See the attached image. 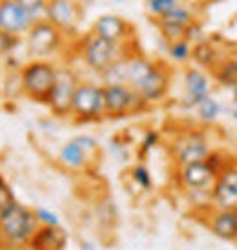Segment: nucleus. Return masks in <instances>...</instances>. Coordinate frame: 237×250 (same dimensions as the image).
Returning <instances> with one entry per match:
<instances>
[{"mask_svg": "<svg viewBox=\"0 0 237 250\" xmlns=\"http://www.w3.org/2000/svg\"><path fill=\"white\" fill-rule=\"evenodd\" d=\"M35 212L17 201L0 212V249L28 247L39 230Z\"/></svg>", "mask_w": 237, "mask_h": 250, "instance_id": "f257e3e1", "label": "nucleus"}, {"mask_svg": "<svg viewBox=\"0 0 237 250\" xmlns=\"http://www.w3.org/2000/svg\"><path fill=\"white\" fill-rule=\"evenodd\" d=\"M137 49L135 42L132 44H117V42L104 41L100 37L93 35L88 31L86 35L79 41V57L82 64L95 75L104 73L113 62H117L120 57Z\"/></svg>", "mask_w": 237, "mask_h": 250, "instance_id": "f03ea898", "label": "nucleus"}, {"mask_svg": "<svg viewBox=\"0 0 237 250\" xmlns=\"http://www.w3.org/2000/svg\"><path fill=\"white\" fill-rule=\"evenodd\" d=\"M59 64L46 59H29L20 66V84L22 95L33 103L46 104L49 91L53 88Z\"/></svg>", "mask_w": 237, "mask_h": 250, "instance_id": "7ed1b4c3", "label": "nucleus"}, {"mask_svg": "<svg viewBox=\"0 0 237 250\" xmlns=\"http://www.w3.org/2000/svg\"><path fill=\"white\" fill-rule=\"evenodd\" d=\"M66 39L59 28H55L51 22L46 19H40L33 24V28L22 39V44L26 48L29 59H46L49 61L51 57L60 55L66 46Z\"/></svg>", "mask_w": 237, "mask_h": 250, "instance_id": "20e7f679", "label": "nucleus"}, {"mask_svg": "<svg viewBox=\"0 0 237 250\" xmlns=\"http://www.w3.org/2000/svg\"><path fill=\"white\" fill-rule=\"evenodd\" d=\"M70 117L75 123H95L106 119L104 88L93 81H80L71 101Z\"/></svg>", "mask_w": 237, "mask_h": 250, "instance_id": "39448f33", "label": "nucleus"}, {"mask_svg": "<svg viewBox=\"0 0 237 250\" xmlns=\"http://www.w3.org/2000/svg\"><path fill=\"white\" fill-rule=\"evenodd\" d=\"M104 88L106 119H122L142 113L150 108L144 99L135 90L124 84H102Z\"/></svg>", "mask_w": 237, "mask_h": 250, "instance_id": "423d86ee", "label": "nucleus"}, {"mask_svg": "<svg viewBox=\"0 0 237 250\" xmlns=\"http://www.w3.org/2000/svg\"><path fill=\"white\" fill-rule=\"evenodd\" d=\"M80 81L82 79L77 73V70H73L68 64H62L57 68L55 83H53V88H51L49 97L46 101V106L51 110L55 117H70L71 101H73L75 90H77Z\"/></svg>", "mask_w": 237, "mask_h": 250, "instance_id": "0eeeda50", "label": "nucleus"}, {"mask_svg": "<svg viewBox=\"0 0 237 250\" xmlns=\"http://www.w3.org/2000/svg\"><path fill=\"white\" fill-rule=\"evenodd\" d=\"M99 150H100V146H99L95 137L79 135V137H73L71 141H68L60 148L59 161L64 168L79 172V170L88 168L95 161V157L99 155Z\"/></svg>", "mask_w": 237, "mask_h": 250, "instance_id": "6e6552de", "label": "nucleus"}, {"mask_svg": "<svg viewBox=\"0 0 237 250\" xmlns=\"http://www.w3.org/2000/svg\"><path fill=\"white\" fill-rule=\"evenodd\" d=\"M219 172H221V167H217L214 163L210 153L204 161H197L179 168V181L190 192H210Z\"/></svg>", "mask_w": 237, "mask_h": 250, "instance_id": "1a4fd4ad", "label": "nucleus"}, {"mask_svg": "<svg viewBox=\"0 0 237 250\" xmlns=\"http://www.w3.org/2000/svg\"><path fill=\"white\" fill-rule=\"evenodd\" d=\"M82 6L77 0H48L44 19L59 28L64 35H73L82 22Z\"/></svg>", "mask_w": 237, "mask_h": 250, "instance_id": "9d476101", "label": "nucleus"}, {"mask_svg": "<svg viewBox=\"0 0 237 250\" xmlns=\"http://www.w3.org/2000/svg\"><path fill=\"white\" fill-rule=\"evenodd\" d=\"M172 84V70L164 61H155V66L133 90L152 106L164 101Z\"/></svg>", "mask_w": 237, "mask_h": 250, "instance_id": "9b49d317", "label": "nucleus"}, {"mask_svg": "<svg viewBox=\"0 0 237 250\" xmlns=\"http://www.w3.org/2000/svg\"><path fill=\"white\" fill-rule=\"evenodd\" d=\"M172 153L177 163V167H186L197 161H204L212 150L206 137L201 132H186L181 133L172 145Z\"/></svg>", "mask_w": 237, "mask_h": 250, "instance_id": "f8f14e48", "label": "nucleus"}, {"mask_svg": "<svg viewBox=\"0 0 237 250\" xmlns=\"http://www.w3.org/2000/svg\"><path fill=\"white\" fill-rule=\"evenodd\" d=\"M93 35L100 37L104 41L117 42V44H132L135 42V28L133 24L122 19L120 15L106 13L95 19L90 29Z\"/></svg>", "mask_w": 237, "mask_h": 250, "instance_id": "ddd939ff", "label": "nucleus"}, {"mask_svg": "<svg viewBox=\"0 0 237 250\" xmlns=\"http://www.w3.org/2000/svg\"><path fill=\"white\" fill-rule=\"evenodd\" d=\"M37 19L20 7L15 0H0V31L24 39Z\"/></svg>", "mask_w": 237, "mask_h": 250, "instance_id": "4468645a", "label": "nucleus"}, {"mask_svg": "<svg viewBox=\"0 0 237 250\" xmlns=\"http://www.w3.org/2000/svg\"><path fill=\"white\" fill-rule=\"evenodd\" d=\"M184 97L181 99V106L184 110H196L206 97L212 95V83L206 71L201 68H186L184 70Z\"/></svg>", "mask_w": 237, "mask_h": 250, "instance_id": "2eb2a0df", "label": "nucleus"}, {"mask_svg": "<svg viewBox=\"0 0 237 250\" xmlns=\"http://www.w3.org/2000/svg\"><path fill=\"white\" fill-rule=\"evenodd\" d=\"M210 203L219 210H234L237 205V168L223 167L210 190Z\"/></svg>", "mask_w": 237, "mask_h": 250, "instance_id": "dca6fc26", "label": "nucleus"}, {"mask_svg": "<svg viewBox=\"0 0 237 250\" xmlns=\"http://www.w3.org/2000/svg\"><path fill=\"white\" fill-rule=\"evenodd\" d=\"M68 236L60 227H39L28 247L33 250H64Z\"/></svg>", "mask_w": 237, "mask_h": 250, "instance_id": "f3484780", "label": "nucleus"}, {"mask_svg": "<svg viewBox=\"0 0 237 250\" xmlns=\"http://www.w3.org/2000/svg\"><path fill=\"white\" fill-rule=\"evenodd\" d=\"M224 59L228 57H221L217 51V44H214L212 41L206 39H199L197 42H194L192 46V61L197 64V68L201 70H214L217 64L223 62Z\"/></svg>", "mask_w": 237, "mask_h": 250, "instance_id": "a211bd4d", "label": "nucleus"}, {"mask_svg": "<svg viewBox=\"0 0 237 250\" xmlns=\"http://www.w3.org/2000/svg\"><path fill=\"white\" fill-rule=\"evenodd\" d=\"M210 230L221 239H237V217L234 210H217L210 217Z\"/></svg>", "mask_w": 237, "mask_h": 250, "instance_id": "6ab92c4d", "label": "nucleus"}, {"mask_svg": "<svg viewBox=\"0 0 237 250\" xmlns=\"http://www.w3.org/2000/svg\"><path fill=\"white\" fill-rule=\"evenodd\" d=\"M154 22H160V24H172V26H181V28H188L194 22H197L196 11L186 4H179L175 6L172 11H168L166 15H162L159 19H155Z\"/></svg>", "mask_w": 237, "mask_h": 250, "instance_id": "aec40b11", "label": "nucleus"}, {"mask_svg": "<svg viewBox=\"0 0 237 250\" xmlns=\"http://www.w3.org/2000/svg\"><path fill=\"white\" fill-rule=\"evenodd\" d=\"M192 42L190 41H177L166 44V57L175 64H188L192 61Z\"/></svg>", "mask_w": 237, "mask_h": 250, "instance_id": "412c9836", "label": "nucleus"}, {"mask_svg": "<svg viewBox=\"0 0 237 250\" xmlns=\"http://www.w3.org/2000/svg\"><path fill=\"white\" fill-rule=\"evenodd\" d=\"M196 111H197V115H199V119H201L202 123L210 125V123L217 121V117L221 115L223 106H221V103H219V101H216V99L210 95V97H206L201 104L197 106Z\"/></svg>", "mask_w": 237, "mask_h": 250, "instance_id": "4be33fe9", "label": "nucleus"}, {"mask_svg": "<svg viewBox=\"0 0 237 250\" xmlns=\"http://www.w3.org/2000/svg\"><path fill=\"white\" fill-rule=\"evenodd\" d=\"M181 2L182 0H150V2H146V11L152 17V21H155L162 15H166L168 11H172Z\"/></svg>", "mask_w": 237, "mask_h": 250, "instance_id": "5701e85b", "label": "nucleus"}, {"mask_svg": "<svg viewBox=\"0 0 237 250\" xmlns=\"http://www.w3.org/2000/svg\"><path fill=\"white\" fill-rule=\"evenodd\" d=\"M132 179L137 183V187L142 188V190H152L154 187V179H152V174H150V170H148L142 163L139 165H135L132 168Z\"/></svg>", "mask_w": 237, "mask_h": 250, "instance_id": "b1692460", "label": "nucleus"}, {"mask_svg": "<svg viewBox=\"0 0 237 250\" xmlns=\"http://www.w3.org/2000/svg\"><path fill=\"white\" fill-rule=\"evenodd\" d=\"M20 46H22V39L0 31V59L7 55H13Z\"/></svg>", "mask_w": 237, "mask_h": 250, "instance_id": "393cba45", "label": "nucleus"}, {"mask_svg": "<svg viewBox=\"0 0 237 250\" xmlns=\"http://www.w3.org/2000/svg\"><path fill=\"white\" fill-rule=\"evenodd\" d=\"M20 7H24L29 15H33L37 21L44 19V11L48 6V0H15Z\"/></svg>", "mask_w": 237, "mask_h": 250, "instance_id": "a878e982", "label": "nucleus"}, {"mask_svg": "<svg viewBox=\"0 0 237 250\" xmlns=\"http://www.w3.org/2000/svg\"><path fill=\"white\" fill-rule=\"evenodd\" d=\"M159 141H160V135H159L157 130H148V132H144L142 141H140V146H139L140 157H142V155H146L148 152H152L155 146L159 145Z\"/></svg>", "mask_w": 237, "mask_h": 250, "instance_id": "bb28decb", "label": "nucleus"}, {"mask_svg": "<svg viewBox=\"0 0 237 250\" xmlns=\"http://www.w3.org/2000/svg\"><path fill=\"white\" fill-rule=\"evenodd\" d=\"M33 212H35L37 221H39L40 227H59V217H57V214L42 208V207H37Z\"/></svg>", "mask_w": 237, "mask_h": 250, "instance_id": "cd10ccee", "label": "nucleus"}, {"mask_svg": "<svg viewBox=\"0 0 237 250\" xmlns=\"http://www.w3.org/2000/svg\"><path fill=\"white\" fill-rule=\"evenodd\" d=\"M13 203H17V197H15V194H13V188L4 181V183L0 185V212L9 208Z\"/></svg>", "mask_w": 237, "mask_h": 250, "instance_id": "c85d7f7f", "label": "nucleus"}, {"mask_svg": "<svg viewBox=\"0 0 237 250\" xmlns=\"http://www.w3.org/2000/svg\"><path fill=\"white\" fill-rule=\"evenodd\" d=\"M230 62H232V66H234L236 73H237V51H234V53L230 55Z\"/></svg>", "mask_w": 237, "mask_h": 250, "instance_id": "c756f323", "label": "nucleus"}, {"mask_svg": "<svg viewBox=\"0 0 237 250\" xmlns=\"http://www.w3.org/2000/svg\"><path fill=\"white\" fill-rule=\"evenodd\" d=\"M232 95H234V101H236V104H237V83L232 86Z\"/></svg>", "mask_w": 237, "mask_h": 250, "instance_id": "7c9ffc66", "label": "nucleus"}, {"mask_svg": "<svg viewBox=\"0 0 237 250\" xmlns=\"http://www.w3.org/2000/svg\"><path fill=\"white\" fill-rule=\"evenodd\" d=\"M82 250H95L91 243H82Z\"/></svg>", "mask_w": 237, "mask_h": 250, "instance_id": "2f4dec72", "label": "nucleus"}, {"mask_svg": "<svg viewBox=\"0 0 237 250\" xmlns=\"http://www.w3.org/2000/svg\"><path fill=\"white\" fill-rule=\"evenodd\" d=\"M113 4H124V2H130V0H110Z\"/></svg>", "mask_w": 237, "mask_h": 250, "instance_id": "473e14b6", "label": "nucleus"}, {"mask_svg": "<svg viewBox=\"0 0 237 250\" xmlns=\"http://www.w3.org/2000/svg\"><path fill=\"white\" fill-rule=\"evenodd\" d=\"M232 117H234V119H236V121H237V106H236V108H234V111H232Z\"/></svg>", "mask_w": 237, "mask_h": 250, "instance_id": "72a5a7b5", "label": "nucleus"}, {"mask_svg": "<svg viewBox=\"0 0 237 250\" xmlns=\"http://www.w3.org/2000/svg\"><path fill=\"white\" fill-rule=\"evenodd\" d=\"M234 214H236V217H237V205H236V208H234Z\"/></svg>", "mask_w": 237, "mask_h": 250, "instance_id": "f704fd0d", "label": "nucleus"}, {"mask_svg": "<svg viewBox=\"0 0 237 250\" xmlns=\"http://www.w3.org/2000/svg\"><path fill=\"white\" fill-rule=\"evenodd\" d=\"M2 183H4V177H2V175H0V185H2Z\"/></svg>", "mask_w": 237, "mask_h": 250, "instance_id": "c9c22d12", "label": "nucleus"}, {"mask_svg": "<svg viewBox=\"0 0 237 250\" xmlns=\"http://www.w3.org/2000/svg\"><path fill=\"white\" fill-rule=\"evenodd\" d=\"M142 2H144V4H146V2H150V0H142Z\"/></svg>", "mask_w": 237, "mask_h": 250, "instance_id": "e433bc0d", "label": "nucleus"}]
</instances>
